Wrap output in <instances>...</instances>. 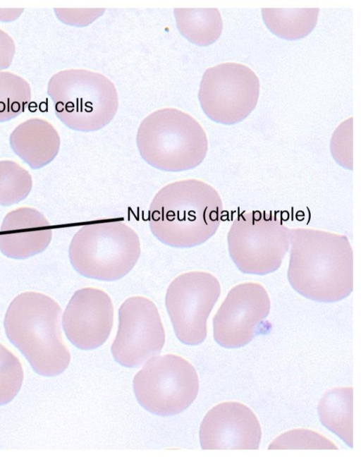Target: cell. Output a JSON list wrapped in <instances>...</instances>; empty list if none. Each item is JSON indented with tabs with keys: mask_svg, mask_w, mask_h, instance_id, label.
Here are the masks:
<instances>
[{
	"mask_svg": "<svg viewBox=\"0 0 361 457\" xmlns=\"http://www.w3.org/2000/svg\"><path fill=\"white\" fill-rule=\"evenodd\" d=\"M141 254L137 232L122 221L88 224L80 227L68 247L73 268L80 275L114 281L126 276Z\"/></svg>",
	"mask_w": 361,
	"mask_h": 457,
	"instance_id": "cell-5",
	"label": "cell"
},
{
	"mask_svg": "<svg viewBox=\"0 0 361 457\" xmlns=\"http://www.w3.org/2000/svg\"><path fill=\"white\" fill-rule=\"evenodd\" d=\"M270 300L260 286H236L228 294L213 319L214 338L225 348L249 343L268 315Z\"/></svg>",
	"mask_w": 361,
	"mask_h": 457,
	"instance_id": "cell-11",
	"label": "cell"
},
{
	"mask_svg": "<svg viewBox=\"0 0 361 457\" xmlns=\"http://www.w3.org/2000/svg\"><path fill=\"white\" fill-rule=\"evenodd\" d=\"M32 188V177L26 169L13 160H0V206L20 202Z\"/></svg>",
	"mask_w": 361,
	"mask_h": 457,
	"instance_id": "cell-20",
	"label": "cell"
},
{
	"mask_svg": "<svg viewBox=\"0 0 361 457\" xmlns=\"http://www.w3.org/2000/svg\"><path fill=\"white\" fill-rule=\"evenodd\" d=\"M23 380L20 360L0 343V406L9 403L18 394Z\"/></svg>",
	"mask_w": 361,
	"mask_h": 457,
	"instance_id": "cell-21",
	"label": "cell"
},
{
	"mask_svg": "<svg viewBox=\"0 0 361 457\" xmlns=\"http://www.w3.org/2000/svg\"><path fill=\"white\" fill-rule=\"evenodd\" d=\"M259 81L247 66L233 62L207 68L198 93L201 108L212 121L231 125L245 119L255 108Z\"/></svg>",
	"mask_w": 361,
	"mask_h": 457,
	"instance_id": "cell-7",
	"label": "cell"
},
{
	"mask_svg": "<svg viewBox=\"0 0 361 457\" xmlns=\"http://www.w3.org/2000/svg\"><path fill=\"white\" fill-rule=\"evenodd\" d=\"M16 51V43L12 37L0 29V71L11 66Z\"/></svg>",
	"mask_w": 361,
	"mask_h": 457,
	"instance_id": "cell-25",
	"label": "cell"
},
{
	"mask_svg": "<svg viewBox=\"0 0 361 457\" xmlns=\"http://www.w3.org/2000/svg\"><path fill=\"white\" fill-rule=\"evenodd\" d=\"M133 389L139 403L149 412L169 416L194 401L199 380L194 367L173 354L154 356L135 375Z\"/></svg>",
	"mask_w": 361,
	"mask_h": 457,
	"instance_id": "cell-6",
	"label": "cell"
},
{
	"mask_svg": "<svg viewBox=\"0 0 361 457\" xmlns=\"http://www.w3.org/2000/svg\"><path fill=\"white\" fill-rule=\"evenodd\" d=\"M136 144L147 164L173 173L196 168L208 150L207 137L200 123L189 114L172 107L154 111L141 121Z\"/></svg>",
	"mask_w": 361,
	"mask_h": 457,
	"instance_id": "cell-3",
	"label": "cell"
},
{
	"mask_svg": "<svg viewBox=\"0 0 361 457\" xmlns=\"http://www.w3.org/2000/svg\"><path fill=\"white\" fill-rule=\"evenodd\" d=\"M269 449H337V446L323 435L306 429L286 432L275 439Z\"/></svg>",
	"mask_w": 361,
	"mask_h": 457,
	"instance_id": "cell-22",
	"label": "cell"
},
{
	"mask_svg": "<svg viewBox=\"0 0 361 457\" xmlns=\"http://www.w3.org/2000/svg\"><path fill=\"white\" fill-rule=\"evenodd\" d=\"M262 437L259 422L247 406L238 402L218 404L200 425L202 449H257Z\"/></svg>",
	"mask_w": 361,
	"mask_h": 457,
	"instance_id": "cell-13",
	"label": "cell"
},
{
	"mask_svg": "<svg viewBox=\"0 0 361 457\" xmlns=\"http://www.w3.org/2000/svg\"><path fill=\"white\" fill-rule=\"evenodd\" d=\"M353 406L352 387H338L328 391L318 406L322 424L350 448L353 446Z\"/></svg>",
	"mask_w": 361,
	"mask_h": 457,
	"instance_id": "cell-16",
	"label": "cell"
},
{
	"mask_svg": "<svg viewBox=\"0 0 361 457\" xmlns=\"http://www.w3.org/2000/svg\"><path fill=\"white\" fill-rule=\"evenodd\" d=\"M23 11V8H0V22L14 21L22 15Z\"/></svg>",
	"mask_w": 361,
	"mask_h": 457,
	"instance_id": "cell-26",
	"label": "cell"
},
{
	"mask_svg": "<svg viewBox=\"0 0 361 457\" xmlns=\"http://www.w3.org/2000/svg\"><path fill=\"white\" fill-rule=\"evenodd\" d=\"M319 8H262L264 23L274 35L286 39L302 38L315 27Z\"/></svg>",
	"mask_w": 361,
	"mask_h": 457,
	"instance_id": "cell-18",
	"label": "cell"
},
{
	"mask_svg": "<svg viewBox=\"0 0 361 457\" xmlns=\"http://www.w3.org/2000/svg\"><path fill=\"white\" fill-rule=\"evenodd\" d=\"M52 239L51 224L39 210L22 207L8 212L0 227V251L25 260L44 252Z\"/></svg>",
	"mask_w": 361,
	"mask_h": 457,
	"instance_id": "cell-14",
	"label": "cell"
},
{
	"mask_svg": "<svg viewBox=\"0 0 361 457\" xmlns=\"http://www.w3.org/2000/svg\"><path fill=\"white\" fill-rule=\"evenodd\" d=\"M12 151L32 169H39L56 157L61 138L47 120L35 117L18 124L9 135Z\"/></svg>",
	"mask_w": 361,
	"mask_h": 457,
	"instance_id": "cell-15",
	"label": "cell"
},
{
	"mask_svg": "<svg viewBox=\"0 0 361 457\" xmlns=\"http://www.w3.org/2000/svg\"><path fill=\"white\" fill-rule=\"evenodd\" d=\"M290 244V231L274 214L252 211L240 214L228 234V250L238 265L277 268Z\"/></svg>",
	"mask_w": 361,
	"mask_h": 457,
	"instance_id": "cell-9",
	"label": "cell"
},
{
	"mask_svg": "<svg viewBox=\"0 0 361 457\" xmlns=\"http://www.w3.org/2000/svg\"><path fill=\"white\" fill-rule=\"evenodd\" d=\"M47 92L55 115L67 128L80 132L99 130L116 116L118 96L105 75L85 69H66L49 79Z\"/></svg>",
	"mask_w": 361,
	"mask_h": 457,
	"instance_id": "cell-4",
	"label": "cell"
},
{
	"mask_svg": "<svg viewBox=\"0 0 361 457\" xmlns=\"http://www.w3.org/2000/svg\"><path fill=\"white\" fill-rule=\"evenodd\" d=\"M333 157L341 166L353 169V117L343 121L331 140Z\"/></svg>",
	"mask_w": 361,
	"mask_h": 457,
	"instance_id": "cell-23",
	"label": "cell"
},
{
	"mask_svg": "<svg viewBox=\"0 0 361 457\" xmlns=\"http://www.w3.org/2000/svg\"><path fill=\"white\" fill-rule=\"evenodd\" d=\"M165 331L156 305L136 295L118 309V326L111 351L115 360L126 367L142 365L161 352Z\"/></svg>",
	"mask_w": 361,
	"mask_h": 457,
	"instance_id": "cell-10",
	"label": "cell"
},
{
	"mask_svg": "<svg viewBox=\"0 0 361 457\" xmlns=\"http://www.w3.org/2000/svg\"><path fill=\"white\" fill-rule=\"evenodd\" d=\"M104 11V9H54L56 18L61 22L76 27H83L89 25L99 17Z\"/></svg>",
	"mask_w": 361,
	"mask_h": 457,
	"instance_id": "cell-24",
	"label": "cell"
},
{
	"mask_svg": "<svg viewBox=\"0 0 361 457\" xmlns=\"http://www.w3.org/2000/svg\"><path fill=\"white\" fill-rule=\"evenodd\" d=\"M220 292L216 278L205 272H187L169 284L165 305L176 336L181 343L195 346L204 341L207 321Z\"/></svg>",
	"mask_w": 361,
	"mask_h": 457,
	"instance_id": "cell-8",
	"label": "cell"
},
{
	"mask_svg": "<svg viewBox=\"0 0 361 457\" xmlns=\"http://www.w3.org/2000/svg\"><path fill=\"white\" fill-rule=\"evenodd\" d=\"M218 191L199 179L169 183L152 198L148 221L161 243L176 248H190L205 243L216 232L222 212Z\"/></svg>",
	"mask_w": 361,
	"mask_h": 457,
	"instance_id": "cell-1",
	"label": "cell"
},
{
	"mask_svg": "<svg viewBox=\"0 0 361 457\" xmlns=\"http://www.w3.org/2000/svg\"><path fill=\"white\" fill-rule=\"evenodd\" d=\"M61 320L60 305L37 291L20 293L6 310L4 325L7 338L40 375H59L70 363Z\"/></svg>",
	"mask_w": 361,
	"mask_h": 457,
	"instance_id": "cell-2",
	"label": "cell"
},
{
	"mask_svg": "<svg viewBox=\"0 0 361 457\" xmlns=\"http://www.w3.org/2000/svg\"><path fill=\"white\" fill-rule=\"evenodd\" d=\"M110 296L93 287L77 290L63 315L62 327L67 339L78 348L92 350L109 338L114 323Z\"/></svg>",
	"mask_w": 361,
	"mask_h": 457,
	"instance_id": "cell-12",
	"label": "cell"
},
{
	"mask_svg": "<svg viewBox=\"0 0 361 457\" xmlns=\"http://www.w3.org/2000/svg\"><path fill=\"white\" fill-rule=\"evenodd\" d=\"M177 28L188 41L208 46L220 37L223 22L217 8H175Z\"/></svg>",
	"mask_w": 361,
	"mask_h": 457,
	"instance_id": "cell-17",
	"label": "cell"
},
{
	"mask_svg": "<svg viewBox=\"0 0 361 457\" xmlns=\"http://www.w3.org/2000/svg\"><path fill=\"white\" fill-rule=\"evenodd\" d=\"M31 99V87L25 78L10 71H0V123L20 116Z\"/></svg>",
	"mask_w": 361,
	"mask_h": 457,
	"instance_id": "cell-19",
	"label": "cell"
}]
</instances>
